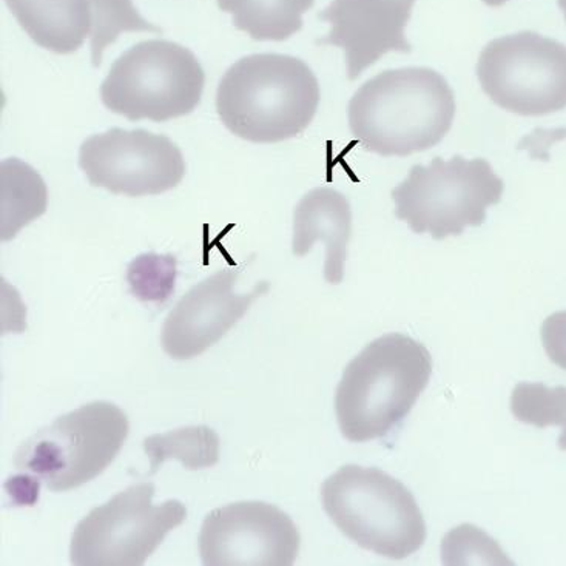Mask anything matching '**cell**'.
<instances>
[{
  "instance_id": "obj_1",
  "label": "cell",
  "mask_w": 566,
  "mask_h": 566,
  "mask_svg": "<svg viewBox=\"0 0 566 566\" xmlns=\"http://www.w3.org/2000/svg\"><path fill=\"white\" fill-rule=\"evenodd\" d=\"M454 118L451 85L424 66L386 70L365 82L347 105L354 138L380 156H409L436 147Z\"/></svg>"
},
{
  "instance_id": "obj_2",
  "label": "cell",
  "mask_w": 566,
  "mask_h": 566,
  "mask_svg": "<svg viewBox=\"0 0 566 566\" xmlns=\"http://www.w3.org/2000/svg\"><path fill=\"white\" fill-rule=\"evenodd\" d=\"M432 376L427 346L405 334L370 342L335 390L339 431L353 443L382 439L412 411Z\"/></svg>"
},
{
  "instance_id": "obj_3",
  "label": "cell",
  "mask_w": 566,
  "mask_h": 566,
  "mask_svg": "<svg viewBox=\"0 0 566 566\" xmlns=\"http://www.w3.org/2000/svg\"><path fill=\"white\" fill-rule=\"evenodd\" d=\"M319 97L318 80L306 62L287 54H252L222 76L217 111L238 138L275 144L311 126Z\"/></svg>"
},
{
  "instance_id": "obj_4",
  "label": "cell",
  "mask_w": 566,
  "mask_h": 566,
  "mask_svg": "<svg viewBox=\"0 0 566 566\" xmlns=\"http://www.w3.org/2000/svg\"><path fill=\"white\" fill-rule=\"evenodd\" d=\"M324 511L347 538L401 560L427 542V522L411 491L377 468L345 464L324 480Z\"/></svg>"
},
{
  "instance_id": "obj_5",
  "label": "cell",
  "mask_w": 566,
  "mask_h": 566,
  "mask_svg": "<svg viewBox=\"0 0 566 566\" xmlns=\"http://www.w3.org/2000/svg\"><path fill=\"white\" fill-rule=\"evenodd\" d=\"M130 432L127 413L111 401H92L57 417L14 452L15 470L30 472L53 493L92 482L118 457Z\"/></svg>"
},
{
  "instance_id": "obj_6",
  "label": "cell",
  "mask_w": 566,
  "mask_h": 566,
  "mask_svg": "<svg viewBox=\"0 0 566 566\" xmlns=\"http://www.w3.org/2000/svg\"><path fill=\"white\" fill-rule=\"evenodd\" d=\"M505 182L483 158L452 156L417 164L392 190L396 217L413 233H428L437 241L460 237L479 228L491 206L502 201Z\"/></svg>"
},
{
  "instance_id": "obj_7",
  "label": "cell",
  "mask_w": 566,
  "mask_h": 566,
  "mask_svg": "<svg viewBox=\"0 0 566 566\" xmlns=\"http://www.w3.org/2000/svg\"><path fill=\"white\" fill-rule=\"evenodd\" d=\"M205 85V70L189 49L154 39L139 42L113 62L101 85V99L128 120L166 123L190 115Z\"/></svg>"
},
{
  "instance_id": "obj_8",
  "label": "cell",
  "mask_w": 566,
  "mask_h": 566,
  "mask_svg": "<svg viewBox=\"0 0 566 566\" xmlns=\"http://www.w3.org/2000/svg\"><path fill=\"white\" fill-rule=\"evenodd\" d=\"M155 485L136 483L92 511L73 531L70 562L76 566H140L167 534L187 518L185 503L154 505Z\"/></svg>"
},
{
  "instance_id": "obj_9",
  "label": "cell",
  "mask_w": 566,
  "mask_h": 566,
  "mask_svg": "<svg viewBox=\"0 0 566 566\" xmlns=\"http://www.w3.org/2000/svg\"><path fill=\"white\" fill-rule=\"evenodd\" d=\"M478 77L485 95L514 115L545 116L566 108V46L534 31L485 45Z\"/></svg>"
},
{
  "instance_id": "obj_10",
  "label": "cell",
  "mask_w": 566,
  "mask_h": 566,
  "mask_svg": "<svg viewBox=\"0 0 566 566\" xmlns=\"http://www.w3.org/2000/svg\"><path fill=\"white\" fill-rule=\"evenodd\" d=\"M80 167L90 185L139 198L175 189L186 175L177 144L166 135L111 128L82 143Z\"/></svg>"
},
{
  "instance_id": "obj_11",
  "label": "cell",
  "mask_w": 566,
  "mask_h": 566,
  "mask_svg": "<svg viewBox=\"0 0 566 566\" xmlns=\"http://www.w3.org/2000/svg\"><path fill=\"white\" fill-rule=\"evenodd\" d=\"M300 545L294 521L279 506L258 501L210 511L198 536L206 566H291Z\"/></svg>"
},
{
  "instance_id": "obj_12",
  "label": "cell",
  "mask_w": 566,
  "mask_h": 566,
  "mask_svg": "<svg viewBox=\"0 0 566 566\" xmlns=\"http://www.w3.org/2000/svg\"><path fill=\"white\" fill-rule=\"evenodd\" d=\"M238 272H214L177 303L161 329L164 353L174 360H191L206 353L245 314L256 298L269 291V283L258 284L252 292L235 294Z\"/></svg>"
},
{
  "instance_id": "obj_13",
  "label": "cell",
  "mask_w": 566,
  "mask_h": 566,
  "mask_svg": "<svg viewBox=\"0 0 566 566\" xmlns=\"http://www.w3.org/2000/svg\"><path fill=\"white\" fill-rule=\"evenodd\" d=\"M416 0H332L318 14L331 25L318 45L338 46L345 52L350 81L390 52L409 53L406 38Z\"/></svg>"
},
{
  "instance_id": "obj_14",
  "label": "cell",
  "mask_w": 566,
  "mask_h": 566,
  "mask_svg": "<svg viewBox=\"0 0 566 566\" xmlns=\"http://www.w3.org/2000/svg\"><path fill=\"white\" fill-rule=\"evenodd\" d=\"M353 235V209L345 195L329 187H318L304 195L294 212L292 253L306 256L315 243L326 249L324 280L342 284L345 280L347 245Z\"/></svg>"
},
{
  "instance_id": "obj_15",
  "label": "cell",
  "mask_w": 566,
  "mask_h": 566,
  "mask_svg": "<svg viewBox=\"0 0 566 566\" xmlns=\"http://www.w3.org/2000/svg\"><path fill=\"white\" fill-rule=\"evenodd\" d=\"M8 10L36 45L70 54L92 31L88 0H6Z\"/></svg>"
},
{
  "instance_id": "obj_16",
  "label": "cell",
  "mask_w": 566,
  "mask_h": 566,
  "mask_svg": "<svg viewBox=\"0 0 566 566\" xmlns=\"http://www.w3.org/2000/svg\"><path fill=\"white\" fill-rule=\"evenodd\" d=\"M315 0H218L233 25L253 41L283 42L303 29V14Z\"/></svg>"
},
{
  "instance_id": "obj_17",
  "label": "cell",
  "mask_w": 566,
  "mask_h": 566,
  "mask_svg": "<svg viewBox=\"0 0 566 566\" xmlns=\"http://www.w3.org/2000/svg\"><path fill=\"white\" fill-rule=\"evenodd\" d=\"M0 189L2 241H10L19 230L45 213L49 190L41 175L18 158L6 159L0 166Z\"/></svg>"
},
{
  "instance_id": "obj_18",
  "label": "cell",
  "mask_w": 566,
  "mask_h": 566,
  "mask_svg": "<svg viewBox=\"0 0 566 566\" xmlns=\"http://www.w3.org/2000/svg\"><path fill=\"white\" fill-rule=\"evenodd\" d=\"M220 437L205 424L175 429L144 440V451L150 460L151 475L170 459L178 460L190 471L212 468L220 462Z\"/></svg>"
},
{
  "instance_id": "obj_19",
  "label": "cell",
  "mask_w": 566,
  "mask_h": 566,
  "mask_svg": "<svg viewBox=\"0 0 566 566\" xmlns=\"http://www.w3.org/2000/svg\"><path fill=\"white\" fill-rule=\"evenodd\" d=\"M511 412L536 428L559 427L557 447L566 451V386L548 388L544 382H518L511 394Z\"/></svg>"
},
{
  "instance_id": "obj_20",
  "label": "cell",
  "mask_w": 566,
  "mask_h": 566,
  "mask_svg": "<svg viewBox=\"0 0 566 566\" xmlns=\"http://www.w3.org/2000/svg\"><path fill=\"white\" fill-rule=\"evenodd\" d=\"M92 10V31H90V45H92L93 66H99L103 54L108 45L116 42L123 33H163L159 27L147 22L132 0H88Z\"/></svg>"
},
{
  "instance_id": "obj_21",
  "label": "cell",
  "mask_w": 566,
  "mask_h": 566,
  "mask_svg": "<svg viewBox=\"0 0 566 566\" xmlns=\"http://www.w3.org/2000/svg\"><path fill=\"white\" fill-rule=\"evenodd\" d=\"M127 281L139 302L163 306L175 294L177 258L156 253L140 255L128 265Z\"/></svg>"
},
{
  "instance_id": "obj_22",
  "label": "cell",
  "mask_w": 566,
  "mask_h": 566,
  "mask_svg": "<svg viewBox=\"0 0 566 566\" xmlns=\"http://www.w3.org/2000/svg\"><path fill=\"white\" fill-rule=\"evenodd\" d=\"M444 565H502L513 564L494 538L478 526H457L441 542Z\"/></svg>"
},
{
  "instance_id": "obj_23",
  "label": "cell",
  "mask_w": 566,
  "mask_h": 566,
  "mask_svg": "<svg viewBox=\"0 0 566 566\" xmlns=\"http://www.w3.org/2000/svg\"><path fill=\"white\" fill-rule=\"evenodd\" d=\"M541 335L549 360L566 370V311L549 315L542 324Z\"/></svg>"
},
{
  "instance_id": "obj_24",
  "label": "cell",
  "mask_w": 566,
  "mask_h": 566,
  "mask_svg": "<svg viewBox=\"0 0 566 566\" xmlns=\"http://www.w3.org/2000/svg\"><path fill=\"white\" fill-rule=\"evenodd\" d=\"M6 490L18 505H34L39 499V479L15 475V478L7 480Z\"/></svg>"
},
{
  "instance_id": "obj_25",
  "label": "cell",
  "mask_w": 566,
  "mask_h": 566,
  "mask_svg": "<svg viewBox=\"0 0 566 566\" xmlns=\"http://www.w3.org/2000/svg\"><path fill=\"white\" fill-rule=\"evenodd\" d=\"M506 2H510V0H483V3L488 7H502Z\"/></svg>"
},
{
  "instance_id": "obj_26",
  "label": "cell",
  "mask_w": 566,
  "mask_h": 566,
  "mask_svg": "<svg viewBox=\"0 0 566 566\" xmlns=\"http://www.w3.org/2000/svg\"><path fill=\"white\" fill-rule=\"evenodd\" d=\"M557 3H559L562 13H564L565 21H566V0H557Z\"/></svg>"
}]
</instances>
